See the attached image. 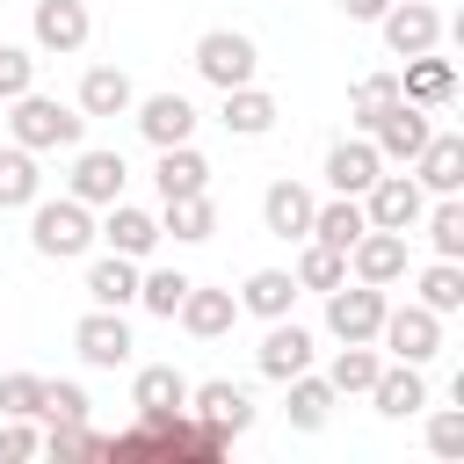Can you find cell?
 <instances>
[{"label":"cell","mask_w":464,"mask_h":464,"mask_svg":"<svg viewBox=\"0 0 464 464\" xmlns=\"http://www.w3.org/2000/svg\"><path fill=\"white\" fill-rule=\"evenodd\" d=\"M160 232H174L181 246L210 239V232H218V203H210V188H203V196H167V203H160Z\"/></svg>","instance_id":"32"},{"label":"cell","mask_w":464,"mask_h":464,"mask_svg":"<svg viewBox=\"0 0 464 464\" xmlns=\"http://www.w3.org/2000/svg\"><path fill=\"white\" fill-rule=\"evenodd\" d=\"M130 406H138V413H181V406H188V377H181L174 362H145V370L130 377Z\"/></svg>","instance_id":"26"},{"label":"cell","mask_w":464,"mask_h":464,"mask_svg":"<svg viewBox=\"0 0 464 464\" xmlns=\"http://www.w3.org/2000/svg\"><path fill=\"white\" fill-rule=\"evenodd\" d=\"M297 290H334V283H348V254L341 246H326V239H304V254H297Z\"/></svg>","instance_id":"37"},{"label":"cell","mask_w":464,"mask_h":464,"mask_svg":"<svg viewBox=\"0 0 464 464\" xmlns=\"http://www.w3.org/2000/svg\"><path fill=\"white\" fill-rule=\"evenodd\" d=\"M7 138L29 145V152H72L87 138V116H80V102H58V94L29 87V94L7 102Z\"/></svg>","instance_id":"1"},{"label":"cell","mask_w":464,"mask_h":464,"mask_svg":"<svg viewBox=\"0 0 464 464\" xmlns=\"http://www.w3.org/2000/svg\"><path fill=\"white\" fill-rule=\"evenodd\" d=\"M428 116H435V109H420V102H406V94H399V102L377 116V130H370L377 160H392V167H413V152H420V145H428V130H435Z\"/></svg>","instance_id":"10"},{"label":"cell","mask_w":464,"mask_h":464,"mask_svg":"<svg viewBox=\"0 0 464 464\" xmlns=\"http://www.w3.org/2000/svg\"><path fill=\"white\" fill-rule=\"evenodd\" d=\"M276 116H283V109H276V94H268V87H254V80H246V87H225L218 123H225L232 138H268V130H276Z\"/></svg>","instance_id":"24"},{"label":"cell","mask_w":464,"mask_h":464,"mask_svg":"<svg viewBox=\"0 0 464 464\" xmlns=\"http://www.w3.org/2000/svg\"><path fill=\"white\" fill-rule=\"evenodd\" d=\"M87 304H109V312L138 304V261H130V254H102V261L87 268Z\"/></svg>","instance_id":"28"},{"label":"cell","mask_w":464,"mask_h":464,"mask_svg":"<svg viewBox=\"0 0 464 464\" xmlns=\"http://www.w3.org/2000/svg\"><path fill=\"white\" fill-rule=\"evenodd\" d=\"M370 232V218H362V196H326V203H312V239H326V246H355Z\"/></svg>","instance_id":"27"},{"label":"cell","mask_w":464,"mask_h":464,"mask_svg":"<svg viewBox=\"0 0 464 464\" xmlns=\"http://www.w3.org/2000/svg\"><path fill=\"white\" fill-rule=\"evenodd\" d=\"M87 450H102V435H87V420H51L36 457H87Z\"/></svg>","instance_id":"41"},{"label":"cell","mask_w":464,"mask_h":464,"mask_svg":"<svg viewBox=\"0 0 464 464\" xmlns=\"http://www.w3.org/2000/svg\"><path fill=\"white\" fill-rule=\"evenodd\" d=\"M29 36H36V51H51V58H72V51L94 36V14H87V0H36V14H29Z\"/></svg>","instance_id":"12"},{"label":"cell","mask_w":464,"mask_h":464,"mask_svg":"<svg viewBox=\"0 0 464 464\" xmlns=\"http://www.w3.org/2000/svg\"><path fill=\"white\" fill-rule=\"evenodd\" d=\"M44 196V174H36V152L29 145H0V210H29Z\"/></svg>","instance_id":"31"},{"label":"cell","mask_w":464,"mask_h":464,"mask_svg":"<svg viewBox=\"0 0 464 464\" xmlns=\"http://www.w3.org/2000/svg\"><path fill=\"white\" fill-rule=\"evenodd\" d=\"M36 450H44V435H36L29 420H7V428H0V464H29Z\"/></svg>","instance_id":"44"},{"label":"cell","mask_w":464,"mask_h":464,"mask_svg":"<svg viewBox=\"0 0 464 464\" xmlns=\"http://www.w3.org/2000/svg\"><path fill=\"white\" fill-rule=\"evenodd\" d=\"M290 304H297V276L290 268H254L239 283V312H254V319H283Z\"/></svg>","instance_id":"29"},{"label":"cell","mask_w":464,"mask_h":464,"mask_svg":"<svg viewBox=\"0 0 464 464\" xmlns=\"http://www.w3.org/2000/svg\"><path fill=\"white\" fill-rule=\"evenodd\" d=\"M196 72L225 94V87H246V80L261 72V51H254V36H239V29H203V36H196Z\"/></svg>","instance_id":"4"},{"label":"cell","mask_w":464,"mask_h":464,"mask_svg":"<svg viewBox=\"0 0 464 464\" xmlns=\"http://www.w3.org/2000/svg\"><path fill=\"white\" fill-rule=\"evenodd\" d=\"M420 413H428V406H420ZM428 450H435V457H464V413H457V406H435V413H428Z\"/></svg>","instance_id":"43"},{"label":"cell","mask_w":464,"mask_h":464,"mask_svg":"<svg viewBox=\"0 0 464 464\" xmlns=\"http://www.w3.org/2000/svg\"><path fill=\"white\" fill-rule=\"evenodd\" d=\"M29 246L44 254V261H80L87 246H94V210L80 203V196H58V203H29Z\"/></svg>","instance_id":"2"},{"label":"cell","mask_w":464,"mask_h":464,"mask_svg":"<svg viewBox=\"0 0 464 464\" xmlns=\"http://www.w3.org/2000/svg\"><path fill=\"white\" fill-rule=\"evenodd\" d=\"M29 87H36V51L0 44V102H14V94H29Z\"/></svg>","instance_id":"42"},{"label":"cell","mask_w":464,"mask_h":464,"mask_svg":"<svg viewBox=\"0 0 464 464\" xmlns=\"http://www.w3.org/2000/svg\"><path fill=\"white\" fill-rule=\"evenodd\" d=\"M94 239H109V254L145 261V254H152L167 232H160V218H152V210H138V203H123V196H116V203H109V218L94 225Z\"/></svg>","instance_id":"18"},{"label":"cell","mask_w":464,"mask_h":464,"mask_svg":"<svg viewBox=\"0 0 464 464\" xmlns=\"http://www.w3.org/2000/svg\"><path fill=\"white\" fill-rule=\"evenodd\" d=\"M130 109H138V130H145V145H152V152H160V145H188V138H196V102H188V94H174V87H167V94H145V102H130Z\"/></svg>","instance_id":"14"},{"label":"cell","mask_w":464,"mask_h":464,"mask_svg":"<svg viewBox=\"0 0 464 464\" xmlns=\"http://www.w3.org/2000/svg\"><path fill=\"white\" fill-rule=\"evenodd\" d=\"M348 268H355V283H377V290H392V283H406V232H362L355 246H348Z\"/></svg>","instance_id":"16"},{"label":"cell","mask_w":464,"mask_h":464,"mask_svg":"<svg viewBox=\"0 0 464 464\" xmlns=\"http://www.w3.org/2000/svg\"><path fill=\"white\" fill-rule=\"evenodd\" d=\"M377 174H384V160H377V145H370L362 130L326 145V188H334V196H362Z\"/></svg>","instance_id":"17"},{"label":"cell","mask_w":464,"mask_h":464,"mask_svg":"<svg viewBox=\"0 0 464 464\" xmlns=\"http://www.w3.org/2000/svg\"><path fill=\"white\" fill-rule=\"evenodd\" d=\"M413 297H420L428 312H442V319L464 312V261H442V254H435V261L413 276Z\"/></svg>","instance_id":"34"},{"label":"cell","mask_w":464,"mask_h":464,"mask_svg":"<svg viewBox=\"0 0 464 464\" xmlns=\"http://www.w3.org/2000/svg\"><path fill=\"white\" fill-rule=\"evenodd\" d=\"M72 348H80V362L87 370H123L130 362V326H123V312H109V304H94L80 326H72Z\"/></svg>","instance_id":"11"},{"label":"cell","mask_w":464,"mask_h":464,"mask_svg":"<svg viewBox=\"0 0 464 464\" xmlns=\"http://www.w3.org/2000/svg\"><path fill=\"white\" fill-rule=\"evenodd\" d=\"M188 283H196V276H181V268H138V304H145L152 319H174V304L188 297Z\"/></svg>","instance_id":"38"},{"label":"cell","mask_w":464,"mask_h":464,"mask_svg":"<svg viewBox=\"0 0 464 464\" xmlns=\"http://www.w3.org/2000/svg\"><path fill=\"white\" fill-rule=\"evenodd\" d=\"M334 7H341V14H348V22H377V14H384V7H392V0H334Z\"/></svg>","instance_id":"45"},{"label":"cell","mask_w":464,"mask_h":464,"mask_svg":"<svg viewBox=\"0 0 464 464\" xmlns=\"http://www.w3.org/2000/svg\"><path fill=\"white\" fill-rule=\"evenodd\" d=\"M384 290L377 283H334L326 290V334L334 341H377V326H384Z\"/></svg>","instance_id":"6"},{"label":"cell","mask_w":464,"mask_h":464,"mask_svg":"<svg viewBox=\"0 0 464 464\" xmlns=\"http://www.w3.org/2000/svg\"><path fill=\"white\" fill-rule=\"evenodd\" d=\"M312 188L304 181H268V196H261V225L276 232V239H312Z\"/></svg>","instance_id":"19"},{"label":"cell","mask_w":464,"mask_h":464,"mask_svg":"<svg viewBox=\"0 0 464 464\" xmlns=\"http://www.w3.org/2000/svg\"><path fill=\"white\" fill-rule=\"evenodd\" d=\"M392 102H399V72H362V80H355V94H348V123L370 138V130H377V116H384Z\"/></svg>","instance_id":"35"},{"label":"cell","mask_w":464,"mask_h":464,"mask_svg":"<svg viewBox=\"0 0 464 464\" xmlns=\"http://www.w3.org/2000/svg\"><path fill=\"white\" fill-rule=\"evenodd\" d=\"M420 210H428V188H420L413 174H377V181L362 188V218H370L377 232H413Z\"/></svg>","instance_id":"8"},{"label":"cell","mask_w":464,"mask_h":464,"mask_svg":"<svg viewBox=\"0 0 464 464\" xmlns=\"http://www.w3.org/2000/svg\"><path fill=\"white\" fill-rule=\"evenodd\" d=\"M188 420H203L210 435L239 442V435L254 428V399H246L232 377H203V384H188Z\"/></svg>","instance_id":"7"},{"label":"cell","mask_w":464,"mask_h":464,"mask_svg":"<svg viewBox=\"0 0 464 464\" xmlns=\"http://www.w3.org/2000/svg\"><path fill=\"white\" fill-rule=\"evenodd\" d=\"M377 370H384L377 341H341V355H334L326 384H334V399H355V392H370V384H377Z\"/></svg>","instance_id":"33"},{"label":"cell","mask_w":464,"mask_h":464,"mask_svg":"<svg viewBox=\"0 0 464 464\" xmlns=\"http://www.w3.org/2000/svg\"><path fill=\"white\" fill-rule=\"evenodd\" d=\"M152 188H160V203H167V196H203V188H210V160L196 152V138H188V145H160Z\"/></svg>","instance_id":"25"},{"label":"cell","mask_w":464,"mask_h":464,"mask_svg":"<svg viewBox=\"0 0 464 464\" xmlns=\"http://www.w3.org/2000/svg\"><path fill=\"white\" fill-rule=\"evenodd\" d=\"M377 348H392V362H428V355H442V312H428L420 297H413V304H384Z\"/></svg>","instance_id":"3"},{"label":"cell","mask_w":464,"mask_h":464,"mask_svg":"<svg viewBox=\"0 0 464 464\" xmlns=\"http://www.w3.org/2000/svg\"><path fill=\"white\" fill-rule=\"evenodd\" d=\"M377 29H384V51H392V58H420V51L442 44V14H435L428 0H392V7L377 14Z\"/></svg>","instance_id":"9"},{"label":"cell","mask_w":464,"mask_h":464,"mask_svg":"<svg viewBox=\"0 0 464 464\" xmlns=\"http://www.w3.org/2000/svg\"><path fill=\"white\" fill-rule=\"evenodd\" d=\"M370 399H377L384 420H413V413L428 406V377H420V362H384L377 384H370Z\"/></svg>","instance_id":"21"},{"label":"cell","mask_w":464,"mask_h":464,"mask_svg":"<svg viewBox=\"0 0 464 464\" xmlns=\"http://www.w3.org/2000/svg\"><path fill=\"white\" fill-rule=\"evenodd\" d=\"M174 319H181L196 341H218V334H232V319H239V297H232V290H210V283H188V297L174 304Z\"/></svg>","instance_id":"20"},{"label":"cell","mask_w":464,"mask_h":464,"mask_svg":"<svg viewBox=\"0 0 464 464\" xmlns=\"http://www.w3.org/2000/svg\"><path fill=\"white\" fill-rule=\"evenodd\" d=\"M399 94H406V102H420V109H450V102H457V65H450V58H435V51H420V58H406Z\"/></svg>","instance_id":"22"},{"label":"cell","mask_w":464,"mask_h":464,"mask_svg":"<svg viewBox=\"0 0 464 464\" xmlns=\"http://www.w3.org/2000/svg\"><path fill=\"white\" fill-rule=\"evenodd\" d=\"M283 384H290V406H283L290 428H297V435H319V428L334 420V384L312 377V370H297V377H283Z\"/></svg>","instance_id":"30"},{"label":"cell","mask_w":464,"mask_h":464,"mask_svg":"<svg viewBox=\"0 0 464 464\" xmlns=\"http://www.w3.org/2000/svg\"><path fill=\"white\" fill-rule=\"evenodd\" d=\"M72 102H80V116H130L138 87H130V72H123V65H87Z\"/></svg>","instance_id":"23"},{"label":"cell","mask_w":464,"mask_h":464,"mask_svg":"<svg viewBox=\"0 0 464 464\" xmlns=\"http://www.w3.org/2000/svg\"><path fill=\"white\" fill-rule=\"evenodd\" d=\"M36 406H44V377L36 370H7L0 377V413L7 420H36Z\"/></svg>","instance_id":"39"},{"label":"cell","mask_w":464,"mask_h":464,"mask_svg":"<svg viewBox=\"0 0 464 464\" xmlns=\"http://www.w3.org/2000/svg\"><path fill=\"white\" fill-rule=\"evenodd\" d=\"M36 420L51 428V420H87V392L72 384V377H44V406H36Z\"/></svg>","instance_id":"40"},{"label":"cell","mask_w":464,"mask_h":464,"mask_svg":"<svg viewBox=\"0 0 464 464\" xmlns=\"http://www.w3.org/2000/svg\"><path fill=\"white\" fill-rule=\"evenodd\" d=\"M420 232L442 261H464V203L457 196H435V210H420Z\"/></svg>","instance_id":"36"},{"label":"cell","mask_w":464,"mask_h":464,"mask_svg":"<svg viewBox=\"0 0 464 464\" xmlns=\"http://www.w3.org/2000/svg\"><path fill=\"white\" fill-rule=\"evenodd\" d=\"M428 196H457L464 188V138L457 130H428V145L413 152V167H406Z\"/></svg>","instance_id":"15"},{"label":"cell","mask_w":464,"mask_h":464,"mask_svg":"<svg viewBox=\"0 0 464 464\" xmlns=\"http://www.w3.org/2000/svg\"><path fill=\"white\" fill-rule=\"evenodd\" d=\"M254 370L268 377V384H283V377H297V370H312V334L283 312V319H268V334H261V348H254Z\"/></svg>","instance_id":"13"},{"label":"cell","mask_w":464,"mask_h":464,"mask_svg":"<svg viewBox=\"0 0 464 464\" xmlns=\"http://www.w3.org/2000/svg\"><path fill=\"white\" fill-rule=\"evenodd\" d=\"M123 181H130L123 152H109V145H72V174H65V196H80L87 210H109V203L123 196Z\"/></svg>","instance_id":"5"}]
</instances>
